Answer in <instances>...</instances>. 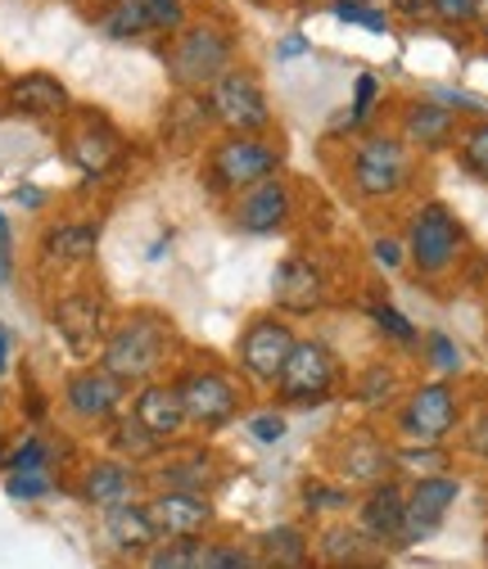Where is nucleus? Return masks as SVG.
Listing matches in <instances>:
<instances>
[{
	"instance_id": "f257e3e1",
	"label": "nucleus",
	"mask_w": 488,
	"mask_h": 569,
	"mask_svg": "<svg viewBox=\"0 0 488 569\" xmlns=\"http://www.w3.org/2000/svg\"><path fill=\"white\" fill-rule=\"evenodd\" d=\"M177 358V330L163 312L155 308H131L122 317H113L109 339L100 348V367L109 376H118L127 389H141L150 380H163V371Z\"/></svg>"
},
{
	"instance_id": "f03ea898",
	"label": "nucleus",
	"mask_w": 488,
	"mask_h": 569,
	"mask_svg": "<svg viewBox=\"0 0 488 569\" xmlns=\"http://www.w3.org/2000/svg\"><path fill=\"white\" fill-rule=\"evenodd\" d=\"M231 68H236V41L213 23H186L168 46V78L186 96H203Z\"/></svg>"
},
{
	"instance_id": "7ed1b4c3",
	"label": "nucleus",
	"mask_w": 488,
	"mask_h": 569,
	"mask_svg": "<svg viewBox=\"0 0 488 569\" xmlns=\"http://www.w3.org/2000/svg\"><path fill=\"white\" fill-rule=\"evenodd\" d=\"M109 326H113V308H109V299L96 290V284H73V290H63L50 303V330H54V339L63 343V352L78 367L100 358V348L109 339Z\"/></svg>"
},
{
	"instance_id": "20e7f679",
	"label": "nucleus",
	"mask_w": 488,
	"mask_h": 569,
	"mask_svg": "<svg viewBox=\"0 0 488 569\" xmlns=\"http://www.w3.org/2000/svg\"><path fill=\"white\" fill-rule=\"evenodd\" d=\"M281 172V146L262 136H222L213 150L203 154V181L218 194H245Z\"/></svg>"
},
{
	"instance_id": "39448f33",
	"label": "nucleus",
	"mask_w": 488,
	"mask_h": 569,
	"mask_svg": "<svg viewBox=\"0 0 488 569\" xmlns=\"http://www.w3.org/2000/svg\"><path fill=\"white\" fill-rule=\"evenodd\" d=\"M172 389H177V398L186 407L190 430L213 435V430H227L231 420H240L245 393L222 367H181L172 376Z\"/></svg>"
},
{
	"instance_id": "423d86ee",
	"label": "nucleus",
	"mask_w": 488,
	"mask_h": 569,
	"mask_svg": "<svg viewBox=\"0 0 488 569\" xmlns=\"http://www.w3.org/2000/svg\"><path fill=\"white\" fill-rule=\"evenodd\" d=\"M411 181V159L398 136H362L348 159V186L358 199H394Z\"/></svg>"
},
{
	"instance_id": "0eeeda50",
	"label": "nucleus",
	"mask_w": 488,
	"mask_h": 569,
	"mask_svg": "<svg viewBox=\"0 0 488 569\" xmlns=\"http://www.w3.org/2000/svg\"><path fill=\"white\" fill-rule=\"evenodd\" d=\"M203 104H208V118H213L227 136H262L271 127L267 91L253 73H245V68H231L227 78H218L208 87Z\"/></svg>"
},
{
	"instance_id": "6e6552de",
	"label": "nucleus",
	"mask_w": 488,
	"mask_h": 569,
	"mask_svg": "<svg viewBox=\"0 0 488 569\" xmlns=\"http://www.w3.org/2000/svg\"><path fill=\"white\" fill-rule=\"evenodd\" d=\"M461 420V407H457V393L444 385V380H430L421 389H411L407 402L398 407L394 416V430L402 443L411 448H439Z\"/></svg>"
},
{
	"instance_id": "1a4fd4ad",
	"label": "nucleus",
	"mask_w": 488,
	"mask_h": 569,
	"mask_svg": "<svg viewBox=\"0 0 488 569\" xmlns=\"http://www.w3.org/2000/svg\"><path fill=\"white\" fill-rule=\"evenodd\" d=\"M271 389L286 407H321V402H330L335 389H339L335 352L321 339H299L286 371H281V380H276Z\"/></svg>"
},
{
	"instance_id": "9d476101",
	"label": "nucleus",
	"mask_w": 488,
	"mask_h": 569,
	"mask_svg": "<svg viewBox=\"0 0 488 569\" xmlns=\"http://www.w3.org/2000/svg\"><path fill=\"white\" fill-rule=\"evenodd\" d=\"M122 150H127V140H122V131L104 113H96V109H73V113H68L63 154H68V163H73L82 177H91V181L109 177L122 163Z\"/></svg>"
},
{
	"instance_id": "9b49d317",
	"label": "nucleus",
	"mask_w": 488,
	"mask_h": 569,
	"mask_svg": "<svg viewBox=\"0 0 488 569\" xmlns=\"http://www.w3.org/2000/svg\"><path fill=\"white\" fill-rule=\"evenodd\" d=\"M127 398H131V389L118 376H109L100 362L73 367L63 376V385H59V402H63V411L73 416L78 425H109V420H118L127 411Z\"/></svg>"
},
{
	"instance_id": "f8f14e48",
	"label": "nucleus",
	"mask_w": 488,
	"mask_h": 569,
	"mask_svg": "<svg viewBox=\"0 0 488 569\" xmlns=\"http://www.w3.org/2000/svg\"><path fill=\"white\" fill-rule=\"evenodd\" d=\"M146 492H150L146 470L122 461V457H113V452L91 457L78 470V479H73V497H78L87 511H96V516L109 511V507H122V502H141Z\"/></svg>"
},
{
	"instance_id": "ddd939ff",
	"label": "nucleus",
	"mask_w": 488,
	"mask_h": 569,
	"mask_svg": "<svg viewBox=\"0 0 488 569\" xmlns=\"http://www.w3.org/2000/svg\"><path fill=\"white\" fill-rule=\"evenodd\" d=\"M461 222L452 218L448 203H426L407 227V258L421 276H444L461 253Z\"/></svg>"
},
{
	"instance_id": "4468645a",
	"label": "nucleus",
	"mask_w": 488,
	"mask_h": 569,
	"mask_svg": "<svg viewBox=\"0 0 488 569\" xmlns=\"http://www.w3.org/2000/svg\"><path fill=\"white\" fill-rule=\"evenodd\" d=\"M299 335L290 330V321L281 317H253L240 339H236V358H240V371L253 380V385H276L290 362V352H295Z\"/></svg>"
},
{
	"instance_id": "2eb2a0df",
	"label": "nucleus",
	"mask_w": 488,
	"mask_h": 569,
	"mask_svg": "<svg viewBox=\"0 0 488 569\" xmlns=\"http://www.w3.org/2000/svg\"><path fill=\"white\" fill-rule=\"evenodd\" d=\"M96 542L118 565H141L163 538H159V529L146 511V497H141V502H122V507L100 511L96 516Z\"/></svg>"
},
{
	"instance_id": "dca6fc26",
	"label": "nucleus",
	"mask_w": 488,
	"mask_h": 569,
	"mask_svg": "<svg viewBox=\"0 0 488 569\" xmlns=\"http://www.w3.org/2000/svg\"><path fill=\"white\" fill-rule=\"evenodd\" d=\"M146 511L159 529L163 542H186V538H208L218 525L213 497L203 492H181V488H150L146 492Z\"/></svg>"
},
{
	"instance_id": "f3484780",
	"label": "nucleus",
	"mask_w": 488,
	"mask_h": 569,
	"mask_svg": "<svg viewBox=\"0 0 488 569\" xmlns=\"http://www.w3.org/2000/svg\"><path fill=\"white\" fill-rule=\"evenodd\" d=\"M127 416L141 425V430H146L159 448H177V443H186V435H190V420H186V407H181L172 380H150V385H141V389L127 398Z\"/></svg>"
},
{
	"instance_id": "a211bd4d",
	"label": "nucleus",
	"mask_w": 488,
	"mask_h": 569,
	"mask_svg": "<svg viewBox=\"0 0 488 569\" xmlns=\"http://www.w3.org/2000/svg\"><path fill=\"white\" fill-rule=\"evenodd\" d=\"M457 497H461V483L452 475H426V479H416L407 488V525H402V542L398 547H416V542H426L444 529L448 511L457 507Z\"/></svg>"
},
{
	"instance_id": "6ab92c4d",
	"label": "nucleus",
	"mask_w": 488,
	"mask_h": 569,
	"mask_svg": "<svg viewBox=\"0 0 488 569\" xmlns=\"http://www.w3.org/2000/svg\"><path fill=\"white\" fill-rule=\"evenodd\" d=\"M271 299H276V308L290 312V317H308V312H317L330 299V276H326V267L317 258L290 253L281 267H276V276H271Z\"/></svg>"
},
{
	"instance_id": "aec40b11",
	"label": "nucleus",
	"mask_w": 488,
	"mask_h": 569,
	"mask_svg": "<svg viewBox=\"0 0 488 569\" xmlns=\"http://www.w3.org/2000/svg\"><path fill=\"white\" fill-rule=\"evenodd\" d=\"M290 218H295V190L281 177L236 194V203H231V222L245 236H276V231L290 227Z\"/></svg>"
},
{
	"instance_id": "412c9836",
	"label": "nucleus",
	"mask_w": 488,
	"mask_h": 569,
	"mask_svg": "<svg viewBox=\"0 0 488 569\" xmlns=\"http://www.w3.org/2000/svg\"><path fill=\"white\" fill-rule=\"evenodd\" d=\"M146 479L150 488H181V492H203V497H213L218 488V466L213 457H208L203 448H163L150 466H146Z\"/></svg>"
},
{
	"instance_id": "4be33fe9",
	"label": "nucleus",
	"mask_w": 488,
	"mask_h": 569,
	"mask_svg": "<svg viewBox=\"0 0 488 569\" xmlns=\"http://www.w3.org/2000/svg\"><path fill=\"white\" fill-rule=\"evenodd\" d=\"M376 547H398L402 542V525H407V488L398 479H385L376 488L362 492L358 502V520H353Z\"/></svg>"
},
{
	"instance_id": "5701e85b",
	"label": "nucleus",
	"mask_w": 488,
	"mask_h": 569,
	"mask_svg": "<svg viewBox=\"0 0 488 569\" xmlns=\"http://www.w3.org/2000/svg\"><path fill=\"white\" fill-rule=\"evenodd\" d=\"M312 560H317L321 569H380L385 547H376L358 525L330 520V525L312 538Z\"/></svg>"
},
{
	"instance_id": "b1692460",
	"label": "nucleus",
	"mask_w": 488,
	"mask_h": 569,
	"mask_svg": "<svg viewBox=\"0 0 488 569\" xmlns=\"http://www.w3.org/2000/svg\"><path fill=\"white\" fill-rule=\"evenodd\" d=\"M6 104L23 118H68L73 113V96L68 87L46 73V68H32V73H19L10 87H6Z\"/></svg>"
},
{
	"instance_id": "393cba45",
	"label": "nucleus",
	"mask_w": 488,
	"mask_h": 569,
	"mask_svg": "<svg viewBox=\"0 0 488 569\" xmlns=\"http://www.w3.org/2000/svg\"><path fill=\"white\" fill-rule=\"evenodd\" d=\"M335 466H339V475H335L339 483H348V488H376L394 470V448L385 439H376V435H353V439L339 443Z\"/></svg>"
},
{
	"instance_id": "a878e982",
	"label": "nucleus",
	"mask_w": 488,
	"mask_h": 569,
	"mask_svg": "<svg viewBox=\"0 0 488 569\" xmlns=\"http://www.w3.org/2000/svg\"><path fill=\"white\" fill-rule=\"evenodd\" d=\"M96 249H100L96 222H54L41 236V262L50 271H82L96 262Z\"/></svg>"
},
{
	"instance_id": "bb28decb",
	"label": "nucleus",
	"mask_w": 488,
	"mask_h": 569,
	"mask_svg": "<svg viewBox=\"0 0 488 569\" xmlns=\"http://www.w3.org/2000/svg\"><path fill=\"white\" fill-rule=\"evenodd\" d=\"M262 569H312V533L303 525H271L253 538Z\"/></svg>"
},
{
	"instance_id": "cd10ccee",
	"label": "nucleus",
	"mask_w": 488,
	"mask_h": 569,
	"mask_svg": "<svg viewBox=\"0 0 488 569\" xmlns=\"http://www.w3.org/2000/svg\"><path fill=\"white\" fill-rule=\"evenodd\" d=\"M402 140H411V146H421V150H444L448 140H452V109H444L435 100L407 104V113H402Z\"/></svg>"
},
{
	"instance_id": "c85d7f7f",
	"label": "nucleus",
	"mask_w": 488,
	"mask_h": 569,
	"mask_svg": "<svg viewBox=\"0 0 488 569\" xmlns=\"http://www.w3.org/2000/svg\"><path fill=\"white\" fill-rule=\"evenodd\" d=\"M104 430H109V452H113V457H122V461H131V466H141V470L163 452V448L141 430V425H136V420L127 416V411H122L118 420H109Z\"/></svg>"
},
{
	"instance_id": "c756f323",
	"label": "nucleus",
	"mask_w": 488,
	"mask_h": 569,
	"mask_svg": "<svg viewBox=\"0 0 488 569\" xmlns=\"http://www.w3.org/2000/svg\"><path fill=\"white\" fill-rule=\"evenodd\" d=\"M96 28L109 41H136V37H150V19L141 0H109L104 14L96 19Z\"/></svg>"
},
{
	"instance_id": "7c9ffc66",
	"label": "nucleus",
	"mask_w": 488,
	"mask_h": 569,
	"mask_svg": "<svg viewBox=\"0 0 488 569\" xmlns=\"http://www.w3.org/2000/svg\"><path fill=\"white\" fill-rule=\"evenodd\" d=\"M299 497H303L308 516H339V511L353 507V488L339 483V479H303Z\"/></svg>"
},
{
	"instance_id": "2f4dec72",
	"label": "nucleus",
	"mask_w": 488,
	"mask_h": 569,
	"mask_svg": "<svg viewBox=\"0 0 488 569\" xmlns=\"http://www.w3.org/2000/svg\"><path fill=\"white\" fill-rule=\"evenodd\" d=\"M0 466H6V475H19V470H54V443L46 435H23L14 448H6Z\"/></svg>"
},
{
	"instance_id": "473e14b6",
	"label": "nucleus",
	"mask_w": 488,
	"mask_h": 569,
	"mask_svg": "<svg viewBox=\"0 0 488 569\" xmlns=\"http://www.w3.org/2000/svg\"><path fill=\"white\" fill-rule=\"evenodd\" d=\"M353 398H358L362 407H371V411L389 407V402L398 398V371H394V367H385V362L367 367V371L358 376V385H353Z\"/></svg>"
},
{
	"instance_id": "72a5a7b5",
	"label": "nucleus",
	"mask_w": 488,
	"mask_h": 569,
	"mask_svg": "<svg viewBox=\"0 0 488 569\" xmlns=\"http://www.w3.org/2000/svg\"><path fill=\"white\" fill-rule=\"evenodd\" d=\"M136 569H203V538L186 542H159Z\"/></svg>"
},
{
	"instance_id": "f704fd0d",
	"label": "nucleus",
	"mask_w": 488,
	"mask_h": 569,
	"mask_svg": "<svg viewBox=\"0 0 488 569\" xmlns=\"http://www.w3.org/2000/svg\"><path fill=\"white\" fill-rule=\"evenodd\" d=\"M59 492V475L54 470H19V475H6V497L10 502H46V497Z\"/></svg>"
},
{
	"instance_id": "c9c22d12",
	"label": "nucleus",
	"mask_w": 488,
	"mask_h": 569,
	"mask_svg": "<svg viewBox=\"0 0 488 569\" xmlns=\"http://www.w3.org/2000/svg\"><path fill=\"white\" fill-rule=\"evenodd\" d=\"M203 569H262L253 542H227V538H203Z\"/></svg>"
},
{
	"instance_id": "e433bc0d",
	"label": "nucleus",
	"mask_w": 488,
	"mask_h": 569,
	"mask_svg": "<svg viewBox=\"0 0 488 569\" xmlns=\"http://www.w3.org/2000/svg\"><path fill=\"white\" fill-rule=\"evenodd\" d=\"M461 168L479 181H488V118L461 131Z\"/></svg>"
},
{
	"instance_id": "4c0bfd02",
	"label": "nucleus",
	"mask_w": 488,
	"mask_h": 569,
	"mask_svg": "<svg viewBox=\"0 0 488 569\" xmlns=\"http://www.w3.org/2000/svg\"><path fill=\"white\" fill-rule=\"evenodd\" d=\"M367 317H371V326H376L380 335H389L394 343H416V326H411L394 303L376 299V303H367Z\"/></svg>"
},
{
	"instance_id": "58836bf2",
	"label": "nucleus",
	"mask_w": 488,
	"mask_h": 569,
	"mask_svg": "<svg viewBox=\"0 0 488 569\" xmlns=\"http://www.w3.org/2000/svg\"><path fill=\"white\" fill-rule=\"evenodd\" d=\"M394 466L411 470L416 479H426V475H448V470H444L448 457H444L439 448H411V443H402V448L394 452Z\"/></svg>"
},
{
	"instance_id": "ea45409f",
	"label": "nucleus",
	"mask_w": 488,
	"mask_h": 569,
	"mask_svg": "<svg viewBox=\"0 0 488 569\" xmlns=\"http://www.w3.org/2000/svg\"><path fill=\"white\" fill-rule=\"evenodd\" d=\"M245 435L253 443H262V448H276L290 435V420L281 411H253V416H245Z\"/></svg>"
},
{
	"instance_id": "a19ab883",
	"label": "nucleus",
	"mask_w": 488,
	"mask_h": 569,
	"mask_svg": "<svg viewBox=\"0 0 488 569\" xmlns=\"http://www.w3.org/2000/svg\"><path fill=\"white\" fill-rule=\"evenodd\" d=\"M146 6V19H150V32H181L186 28V0H141Z\"/></svg>"
},
{
	"instance_id": "79ce46f5",
	"label": "nucleus",
	"mask_w": 488,
	"mask_h": 569,
	"mask_svg": "<svg viewBox=\"0 0 488 569\" xmlns=\"http://www.w3.org/2000/svg\"><path fill=\"white\" fill-rule=\"evenodd\" d=\"M376 100H380V82H376V73H358V82H353V109H348L343 127H348V131L362 127L367 113L376 109Z\"/></svg>"
},
{
	"instance_id": "37998d69",
	"label": "nucleus",
	"mask_w": 488,
	"mask_h": 569,
	"mask_svg": "<svg viewBox=\"0 0 488 569\" xmlns=\"http://www.w3.org/2000/svg\"><path fill=\"white\" fill-rule=\"evenodd\" d=\"M335 19L353 23V28H367V32H389V14L362 6V0H339V6H335Z\"/></svg>"
},
{
	"instance_id": "c03bdc74",
	"label": "nucleus",
	"mask_w": 488,
	"mask_h": 569,
	"mask_svg": "<svg viewBox=\"0 0 488 569\" xmlns=\"http://www.w3.org/2000/svg\"><path fill=\"white\" fill-rule=\"evenodd\" d=\"M426 352H430V367H435V371H444V376H457V371H461V348H457L444 330L426 335Z\"/></svg>"
},
{
	"instance_id": "a18cd8bd",
	"label": "nucleus",
	"mask_w": 488,
	"mask_h": 569,
	"mask_svg": "<svg viewBox=\"0 0 488 569\" xmlns=\"http://www.w3.org/2000/svg\"><path fill=\"white\" fill-rule=\"evenodd\" d=\"M14 267H19V244H14V222L10 212L0 208V290L14 280Z\"/></svg>"
},
{
	"instance_id": "49530a36",
	"label": "nucleus",
	"mask_w": 488,
	"mask_h": 569,
	"mask_svg": "<svg viewBox=\"0 0 488 569\" xmlns=\"http://www.w3.org/2000/svg\"><path fill=\"white\" fill-rule=\"evenodd\" d=\"M444 23H470L479 14V0H426Z\"/></svg>"
},
{
	"instance_id": "de8ad7c7",
	"label": "nucleus",
	"mask_w": 488,
	"mask_h": 569,
	"mask_svg": "<svg viewBox=\"0 0 488 569\" xmlns=\"http://www.w3.org/2000/svg\"><path fill=\"white\" fill-rule=\"evenodd\" d=\"M14 352H19V348H14V330H10L6 321H0V380H6V376L14 371Z\"/></svg>"
},
{
	"instance_id": "09e8293b",
	"label": "nucleus",
	"mask_w": 488,
	"mask_h": 569,
	"mask_svg": "<svg viewBox=\"0 0 488 569\" xmlns=\"http://www.w3.org/2000/svg\"><path fill=\"white\" fill-rule=\"evenodd\" d=\"M376 262H380L385 271H394V267L402 262V244H398V240H376Z\"/></svg>"
},
{
	"instance_id": "8fccbe9b",
	"label": "nucleus",
	"mask_w": 488,
	"mask_h": 569,
	"mask_svg": "<svg viewBox=\"0 0 488 569\" xmlns=\"http://www.w3.org/2000/svg\"><path fill=\"white\" fill-rule=\"evenodd\" d=\"M470 448L488 457V411H484V416H479V420L470 425Z\"/></svg>"
},
{
	"instance_id": "3c124183",
	"label": "nucleus",
	"mask_w": 488,
	"mask_h": 569,
	"mask_svg": "<svg viewBox=\"0 0 488 569\" xmlns=\"http://www.w3.org/2000/svg\"><path fill=\"white\" fill-rule=\"evenodd\" d=\"M308 50V41L303 37H290V41H281V59H295V54H303Z\"/></svg>"
},
{
	"instance_id": "603ef678",
	"label": "nucleus",
	"mask_w": 488,
	"mask_h": 569,
	"mask_svg": "<svg viewBox=\"0 0 488 569\" xmlns=\"http://www.w3.org/2000/svg\"><path fill=\"white\" fill-rule=\"evenodd\" d=\"M19 203H28V208H41V203H46V194L28 186V190H19Z\"/></svg>"
}]
</instances>
